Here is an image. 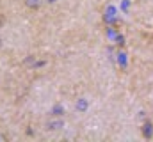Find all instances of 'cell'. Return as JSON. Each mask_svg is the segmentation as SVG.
<instances>
[{
	"label": "cell",
	"instance_id": "6da1fadb",
	"mask_svg": "<svg viewBox=\"0 0 153 142\" xmlns=\"http://www.w3.org/2000/svg\"><path fill=\"white\" fill-rule=\"evenodd\" d=\"M45 128L50 130V132H57V130L64 128V121L59 119V117H52V119H48V121L45 123Z\"/></svg>",
	"mask_w": 153,
	"mask_h": 142
},
{
	"label": "cell",
	"instance_id": "7a4b0ae2",
	"mask_svg": "<svg viewBox=\"0 0 153 142\" xmlns=\"http://www.w3.org/2000/svg\"><path fill=\"white\" fill-rule=\"evenodd\" d=\"M25 5H27L29 9L36 11V9H39V0H25Z\"/></svg>",
	"mask_w": 153,
	"mask_h": 142
},
{
	"label": "cell",
	"instance_id": "3957f363",
	"mask_svg": "<svg viewBox=\"0 0 153 142\" xmlns=\"http://www.w3.org/2000/svg\"><path fill=\"white\" fill-rule=\"evenodd\" d=\"M4 25H5V14H2V13H0V29H2Z\"/></svg>",
	"mask_w": 153,
	"mask_h": 142
}]
</instances>
